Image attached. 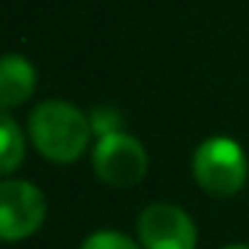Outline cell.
I'll return each mask as SVG.
<instances>
[{"instance_id": "obj_1", "label": "cell", "mask_w": 249, "mask_h": 249, "mask_svg": "<svg viewBox=\"0 0 249 249\" xmlns=\"http://www.w3.org/2000/svg\"><path fill=\"white\" fill-rule=\"evenodd\" d=\"M30 140L51 163H72L91 142V121L65 99H46L30 113Z\"/></svg>"}, {"instance_id": "obj_2", "label": "cell", "mask_w": 249, "mask_h": 249, "mask_svg": "<svg viewBox=\"0 0 249 249\" xmlns=\"http://www.w3.org/2000/svg\"><path fill=\"white\" fill-rule=\"evenodd\" d=\"M249 174L247 153L231 137H209L193 153V177L204 193L214 198L236 196Z\"/></svg>"}, {"instance_id": "obj_3", "label": "cell", "mask_w": 249, "mask_h": 249, "mask_svg": "<svg viewBox=\"0 0 249 249\" xmlns=\"http://www.w3.org/2000/svg\"><path fill=\"white\" fill-rule=\"evenodd\" d=\"M49 201L38 185L27 179L0 182V241H24L40 231Z\"/></svg>"}, {"instance_id": "obj_4", "label": "cell", "mask_w": 249, "mask_h": 249, "mask_svg": "<svg viewBox=\"0 0 249 249\" xmlns=\"http://www.w3.org/2000/svg\"><path fill=\"white\" fill-rule=\"evenodd\" d=\"M91 166L105 185L134 188L147 174V150L137 137L126 131L99 137L91 153Z\"/></svg>"}, {"instance_id": "obj_5", "label": "cell", "mask_w": 249, "mask_h": 249, "mask_svg": "<svg viewBox=\"0 0 249 249\" xmlns=\"http://www.w3.org/2000/svg\"><path fill=\"white\" fill-rule=\"evenodd\" d=\"M137 238L142 249H196L198 231L185 209L158 201L140 214Z\"/></svg>"}, {"instance_id": "obj_6", "label": "cell", "mask_w": 249, "mask_h": 249, "mask_svg": "<svg viewBox=\"0 0 249 249\" xmlns=\"http://www.w3.org/2000/svg\"><path fill=\"white\" fill-rule=\"evenodd\" d=\"M35 67L22 54L0 56V113L24 105L35 91Z\"/></svg>"}, {"instance_id": "obj_7", "label": "cell", "mask_w": 249, "mask_h": 249, "mask_svg": "<svg viewBox=\"0 0 249 249\" xmlns=\"http://www.w3.org/2000/svg\"><path fill=\"white\" fill-rule=\"evenodd\" d=\"M27 140L19 124L8 113H0V182L11 179V174L22 166Z\"/></svg>"}, {"instance_id": "obj_8", "label": "cell", "mask_w": 249, "mask_h": 249, "mask_svg": "<svg viewBox=\"0 0 249 249\" xmlns=\"http://www.w3.org/2000/svg\"><path fill=\"white\" fill-rule=\"evenodd\" d=\"M81 249H140V244L118 231H97L81 244Z\"/></svg>"}, {"instance_id": "obj_9", "label": "cell", "mask_w": 249, "mask_h": 249, "mask_svg": "<svg viewBox=\"0 0 249 249\" xmlns=\"http://www.w3.org/2000/svg\"><path fill=\"white\" fill-rule=\"evenodd\" d=\"M89 121H91V131L99 137H107V134H115V131H124L121 126H124V118H121V113L115 107H97L91 115H89Z\"/></svg>"}, {"instance_id": "obj_10", "label": "cell", "mask_w": 249, "mask_h": 249, "mask_svg": "<svg viewBox=\"0 0 249 249\" xmlns=\"http://www.w3.org/2000/svg\"><path fill=\"white\" fill-rule=\"evenodd\" d=\"M222 249H249L247 244H228V247H222Z\"/></svg>"}]
</instances>
